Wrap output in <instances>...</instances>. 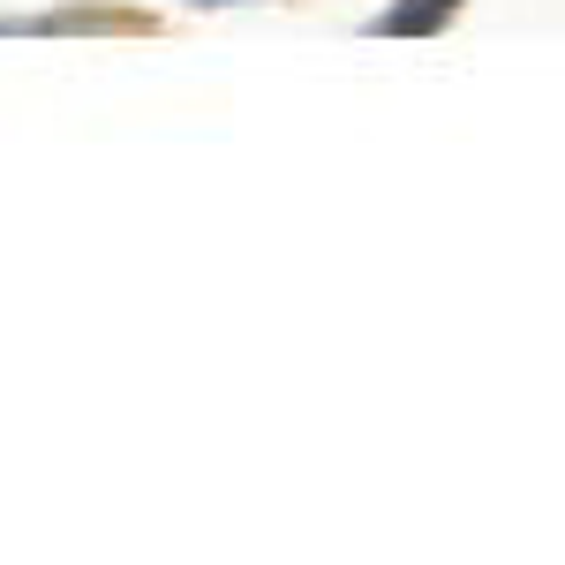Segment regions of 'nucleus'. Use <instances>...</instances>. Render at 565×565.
<instances>
[{"mask_svg":"<svg viewBox=\"0 0 565 565\" xmlns=\"http://www.w3.org/2000/svg\"><path fill=\"white\" fill-rule=\"evenodd\" d=\"M460 8H468V0H385L362 31H370V39H437Z\"/></svg>","mask_w":565,"mask_h":565,"instance_id":"nucleus-1","label":"nucleus"},{"mask_svg":"<svg viewBox=\"0 0 565 565\" xmlns=\"http://www.w3.org/2000/svg\"><path fill=\"white\" fill-rule=\"evenodd\" d=\"M189 8H249V0H189Z\"/></svg>","mask_w":565,"mask_h":565,"instance_id":"nucleus-2","label":"nucleus"}]
</instances>
